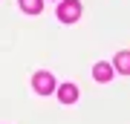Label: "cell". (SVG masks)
I'll return each mask as SVG.
<instances>
[{
  "label": "cell",
  "mask_w": 130,
  "mask_h": 124,
  "mask_svg": "<svg viewBox=\"0 0 130 124\" xmlns=\"http://www.w3.org/2000/svg\"><path fill=\"white\" fill-rule=\"evenodd\" d=\"M81 17V0H61L58 3V20L72 23Z\"/></svg>",
  "instance_id": "6da1fadb"
},
{
  "label": "cell",
  "mask_w": 130,
  "mask_h": 124,
  "mask_svg": "<svg viewBox=\"0 0 130 124\" xmlns=\"http://www.w3.org/2000/svg\"><path fill=\"white\" fill-rule=\"evenodd\" d=\"M32 87H35L38 95H49V92H55V78H52L49 72H35Z\"/></svg>",
  "instance_id": "7a4b0ae2"
},
{
  "label": "cell",
  "mask_w": 130,
  "mask_h": 124,
  "mask_svg": "<svg viewBox=\"0 0 130 124\" xmlns=\"http://www.w3.org/2000/svg\"><path fill=\"white\" fill-rule=\"evenodd\" d=\"M113 72H116V69L107 64V61H98L95 69H93V78H95V81H101V84H107V81L113 78Z\"/></svg>",
  "instance_id": "3957f363"
},
{
  "label": "cell",
  "mask_w": 130,
  "mask_h": 124,
  "mask_svg": "<svg viewBox=\"0 0 130 124\" xmlns=\"http://www.w3.org/2000/svg\"><path fill=\"white\" fill-rule=\"evenodd\" d=\"M58 98H61L64 104L78 101V87H75V84H61V87H58Z\"/></svg>",
  "instance_id": "277c9868"
},
{
  "label": "cell",
  "mask_w": 130,
  "mask_h": 124,
  "mask_svg": "<svg viewBox=\"0 0 130 124\" xmlns=\"http://www.w3.org/2000/svg\"><path fill=\"white\" fill-rule=\"evenodd\" d=\"M116 72L130 75V52H119L116 55Z\"/></svg>",
  "instance_id": "5b68a950"
},
{
  "label": "cell",
  "mask_w": 130,
  "mask_h": 124,
  "mask_svg": "<svg viewBox=\"0 0 130 124\" xmlns=\"http://www.w3.org/2000/svg\"><path fill=\"white\" fill-rule=\"evenodd\" d=\"M20 9H23L26 14H41L43 0H20Z\"/></svg>",
  "instance_id": "8992f818"
}]
</instances>
